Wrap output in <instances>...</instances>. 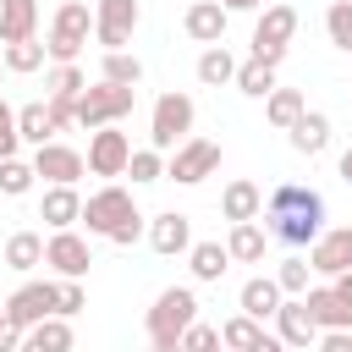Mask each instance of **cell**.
<instances>
[{
  "label": "cell",
  "mask_w": 352,
  "mask_h": 352,
  "mask_svg": "<svg viewBox=\"0 0 352 352\" xmlns=\"http://www.w3.org/2000/svg\"><path fill=\"white\" fill-rule=\"evenodd\" d=\"M324 231V198L302 182H280L264 198V236L286 242V248H314V236Z\"/></svg>",
  "instance_id": "cell-1"
},
{
  "label": "cell",
  "mask_w": 352,
  "mask_h": 352,
  "mask_svg": "<svg viewBox=\"0 0 352 352\" xmlns=\"http://www.w3.org/2000/svg\"><path fill=\"white\" fill-rule=\"evenodd\" d=\"M88 33H94V11H88L82 0H60L55 16H50V33H44V55H50L55 66H77Z\"/></svg>",
  "instance_id": "cell-2"
},
{
  "label": "cell",
  "mask_w": 352,
  "mask_h": 352,
  "mask_svg": "<svg viewBox=\"0 0 352 352\" xmlns=\"http://www.w3.org/2000/svg\"><path fill=\"white\" fill-rule=\"evenodd\" d=\"M187 324H198V292H192V286H165V292L154 297L148 319H143L148 341H154V346H176Z\"/></svg>",
  "instance_id": "cell-3"
},
{
  "label": "cell",
  "mask_w": 352,
  "mask_h": 352,
  "mask_svg": "<svg viewBox=\"0 0 352 352\" xmlns=\"http://www.w3.org/2000/svg\"><path fill=\"white\" fill-rule=\"evenodd\" d=\"M132 104H138V88L94 82V88H82V99H77V110H72V126H88V132H99V126H121V121L132 116Z\"/></svg>",
  "instance_id": "cell-4"
},
{
  "label": "cell",
  "mask_w": 352,
  "mask_h": 352,
  "mask_svg": "<svg viewBox=\"0 0 352 352\" xmlns=\"http://www.w3.org/2000/svg\"><path fill=\"white\" fill-rule=\"evenodd\" d=\"M192 121H198V104H192V94H160L154 99V116H148V148H182L187 138H192Z\"/></svg>",
  "instance_id": "cell-5"
},
{
  "label": "cell",
  "mask_w": 352,
  "mask_h": 352,
  "mask_svg": "<svg viewBox=\"0 0 352 352\" xmlns=\"http://www.w3.org/2000/svg\"><path fill=\"white\" fill-rule=\"evenodd\" d=\"M292 33H297V6H286V0L264 6V11H258V22H253V55H248V60L280 66V60H286Z\"/></svg>",
  "instance_id": "cell-6"
},
{
  "label": "cell",
  "mask_w": 352,
  "mask_h": 352,
  "mask_svg": "<svg viewBox=\"0 0 352 352\" xmlns=\"http://www.w3.org/2000/svg\"><path fill=\"white\" fill-rule=\"evenodd\" d=\"M132 214H138V204H132V192H126L121 182H104L99 192L82 198V226H88V236H104V242H110V231H116L121 220H132Z\"/></svg>",
  "instance_id": "cell-7"
},
{
  "label": "cell",
  "mask_w": 352,
  "mask_h": 352,
  "mask_svg": "<svg viewBox=\"0 0 352 352\" xmlns=\"http://www.w3.org/2000/svg\"><path fill=\"white\" fill-rule=\"evenodd\" d=\"M214 165H220V143H214V138H187L182 148H170V160H165V182H176V187H198L204 176H214Z\"/></svg>",
  "instance_id": "cell-8"
},
{
  "label": "cell",
  "mask_w": 352,
  "mask_h": 352,
  "mask_svg": "<svg viewBox=\"0 0 352 352\" xmlns=\"http://www.w3.org/2000/svg\"><path fill=\"white\" fill-rule=\"evenodd\" d=\"M0 319H6V324H16V330H33V324L55 319V280H22V286L6 297Z\"/></svg>",
  "instance_id": "cell-9"
},
{
  "label": "cell",
  "mask_w": 352,
  "mask_h": 352,
  "mask_svg": "<svg viewBox=\"0 0 352 352\" xmlns=\"http://www.w3.org/2000/svg\"><path fill=\"white\" fill-rule=\"evenodd\" d=\"M138 22H143V6L138 0H94V38L104 44V55L110 50H126V38L138 33Z\"/></svg>",
  "instance_id": "cell-10"
},
{
  "label": "cell",
  "mask_w": 352,
  "mask_h": 352,
  "mask_svg": "<svg viewBox=\"0 0 352 352\" xmlns=\"http://www.w3.org/2000/svg\"><path fill=\"white\" fill-rule=\"evenodd\" d=\"M126 160H132V138H126L121 126L88 132V154H82L88 176H126Z\"/></svg>",
  "instance_id": "cell-11"
},
{
  "label": "cell",
  "mask_w": 352,
  "mask_h": 352,
  "mask_svg": "<svg viewBox=\"0 0 352 352\" xmlns=\"http://www.w3.org/2000/svg\"><path fill=\"white\" fill-rule=\"evenodd\" d=\"M28 165H33V176H44L50 187H77V182H82V170H88V165H82V154H77L72 143H44V148H33V160H28Z\"/></svg>",
  "instance_id": "cell-12"
},
{
  "label": "cell",
  "mask_w": 352,
  "mask_h": 352,
  "mask_svg": "<svg viewBox=\"0 0 352 352\" xmlns=\"http://www.w3.org/2000/svg\"><path fill=\"white\" fill-rule=\"evenodd\" d=\"M44 264H50L60 280H82L88 264H94V248H88V236H77V231H55V236L44 242Z\"/></svg>",
  "instance_id": "cell-13"
},
{
  "label": "cell",
  "mask_w": 352,
  "mask_h": 352,
  "mask_svg": "<svg viewBox=\"0 0 352 352\" xmlns=\"http://www.w3.org/2000/svg\"><path fill=\"white\" fill-rule=\"evenodd\" d=\"M308 270L314 275H346L352 270V226H324L308 248Z\"/></svg>",
  "instance_id": "cell-14"
},
{
  "label": "cell",
  "mask_w": 352,
  "mask_h": 352,
  "mask_svg": "<svg viewBox=\"0 0 352 352\" xmlns=\"http://www.w3.org/2000/svg\"><path fill=\"white\" fill-rule=\"evenodd\" d=\"M143 236H148V248H154L160 258H176V253L192 248V220H187L182 209H165V214H154V220L143 226Z\"/></svg>",
  "instance_id": "cell-15"
},
{
  "label": "cell",
  "mask_w": 352,
  "mask_h": 352,
  "mask_svg": "<svg viewBox=\"0 0 352 352\" xmlns=\"http://www.w3.org/2000/svg\"><path fill=\"white\" fill-rule=\"evenodd\" d=\"M226 22H231V11H226L220 0H192V6L182 11V33H187L192 44H220V38H226Z\"/></svg>",
  "instance_id": "cell-16"
},
{
  "label": "cell",
  "mask_w": 352,
  "mask_h": 352,
  "mask_svg": "<svg viewBox=\"0 0 352 352\" xmlns=\"http://www.w3.org/2000/svg\"><path fill=\"white\" fill-rule=\"evenodd\" d=\"M220 214H226L231 226L258 220V214H264V187H258V182H248V176L226 182V192H220Z\"/></svg>",
  "instance_id": "cell-17"
},
{
  "label": "cell",
  "mask_w": 352,
  "mask_h": 352,
  "mask_svg": "<svg viewBox=\"0 0 352 352\" xmlns=\"http://www.w3.org/2000/svg\"><path fill=\"white\" fill-rule=\"evenodd\" d=\"M275 336H280V346H308V341H319V324L308 319L302 297H280V308H275Z\"/></svg>",
  "instance_id": "cell-18"
},
{
  "label": "cell",
  "mask_w": 352,
  "mask_h": 352,
  "mask_svg": "<svg viewBox=\"0 0 352 352\" xmlns=\"http://www.w3.org/2000/svg\"><path fill=\"white\" fill-rule=\"evenodd\" d=\"M38 220H44L50 231H72V226L82 220V198H77V187H44V198H38Z\"/></svg>",
  "instance_id": "cell-19"
},
{
  "label": "cell",
  "mask_w": 352,
  "mask_h": 352,
  "mask_svg": "<svg viewBox=\"0 0 352 352\" xmlns=\"http://www.w3.org/2000/svg\"><path fill=\"white\" fill-rule=\"evenodd\" d=\"M302 308H308V319L319 330H352V308H341V297L330 286H308L302 292Z\"/></svg>",
  "instance_id": "cell-20"
},
{
  "label": "cell",
  "mask_w": 352,
  "mask_h": 352,
  "mask_svg": "<svg viewBox=\"0 0 352 352\" xmlns=\"http://www.w3.org/2000/svg\"><path fill=\"white\" fill-rule=\"evenodd\" d=\"M38 33V0H0V44H28Z\"/></svg>",
  "instance_id": "cell-21"
},
{
  "label": "cell",
  "mask_w": 352,
  "mask_h": 352,
  "mask_svg": "<svg viewBox=\"0 0 352 352\" xmlns=\"http://www.w3.org/2000/svg\"><path fill=\"white\" fill-rule=\"evenodd\" d=\"M236 302H242V314L258 319V324L275 319V308H280V286H275V275H253V280H242Z\"/></svg>",
  "instance_id": "cell-22"
},
{
  "label": "cell",
  "mask_w": 352,
  "mask_h": 352,
  "mask_svg": "<svg viewBox=\"0 0 352 352\" xmlns=\"http://www.w3.org/2000/svg\"><path fill=\"white\" fill-rule=\"evenodd\" d=\"M77 336H72V319H44L33 330H22V346L16 352H72Z\"/></svg>",
  "instance_id": "cell-23"
},
{
  "label": "cell",
  "mask_w": 352,
  "mask_h": 352,
  "mask_svg": "<svg viewBox=\"0 0 352 352\" xmlns=\"http://www.w3.org/2000/svg\"><path fill=\"white\" fill-rule=\"evenodd\" d=\"M292 148L308 154V160L324 154V148H330V116H324V110H302L297 126H292Z\"/></svg>",
  "instance_id": "cell-24"
},
{
  "label": "cell",
  "mask_w": 352,
  "mask_h": 352,
  "mask_svg": "<svg viewBox=\"0 0 352 352\" xmlns=\"http://www.w3.org/2000/svg\"><path fill=\"white\" fill-rule=\"evenodd\" d=\"M55 132H60V126L50 121V104H44V99H33V104L16 110V138H22V143L44 148V143H55Z\"/></svg>",
  "instance_id": "cell-25"
},
{
  "label": "cell",
  "mask_w": 352,
  "mask_h": 352,
  "mask_svg": "<svg viewBox=\"0 0 352 352\" xmlns=\"http://www.w3.org/2000/svg\"><path fill=\"white\" fill-rule=\"evenodd\" d=\"M187 270H192V280H220L226 270H231V253H226V242H192L187 248Z\"/></svg>",
  "instance_id": "cell-26"
},
{
  "label": "cell",
  "mask_w": 352,
  "mask_h": 352,
  "mask_svg": "<svg viewBox=\"0 0 352 352\" xmlns=\"http://www.w3.org/2000/svg\"><path fill=\"white\" fill-rule=\"evenodd\" d=\"M264 248H270V236H264L258 220H242V226H231V236H226V253H231L236 264H258Z\"/></svg>",
  "instance_id": "cell-27"
},
{
  "label": "cell",
  "mask_w": 352,
  "mask_h": 352,
  "mask_svg": "<svg viewBox=\"0 0 352 352\" xmlns=\"http://www.w3.org/2000/svg\"><path fill=\"white\" fill-rule=\"evenodd\" d=\"M6 264H11L16 275H33V270L44 264V236H38V231H11V236H6Z\"/></svg>",
  "instance_id": "cell-28"
},
{
  "label": "cell",
  "mask_w": 352,
  "mask_h": 352,
  "mask_svg": "<svg viewBox=\"0 0 352 352\" xmlns=\"http://www.w3.org/2000/svg\"><path fill=\"white\" fill-rule=\"evenodd\" d=\"M302 110H308V94H302V88H275V94L264 99V116H270V126H280V132H292Z\"/></svg>",
  "instance_id": "cell-29"
},
{
  "label": "cell",
  "mask_w": 352,
  "mask_h": 352,
  "mask_svg": "<svg viewBox=\"0 0 352 352\" xmlns=\"http://www.w3.org/2000/svg\"><path fill=\"white\" fill-rule=\"evenodd\" d=\"M231 77H236V55H231L226 44H209V50L198 55V82H204V88H226Z\"/></svg>",
  "instance_id": "cell-30"
},
{
  "label": "cell",
  "mask_w": 352,
  "mask_h": 352,
  "mask_svg": "<svg viewBox=\"0 0 352 352\" xmlns=\"http://www.w3.org/2000/svg\"><path fill=\"white\" fill-rule=\"evenodd\" d=\"M99 82H116V88H138V82H143V60H138L132 50H110V55L99 60Z\"/></svg>",
  "instance_id": "cell-31"
},
{
  "label": "cell",
  "mask_w": 352,
  "mask_h": 352,
  "mask_svg": "<svg viewBox=\"0 0 352 352\" xmlns=\"http://www.w3.org/2000/svg\"><path fill=\"white\" fill-rule=\"evenodd\" d=\"M44 88H50L55 104H72V110H77V99H82V88H88V72H82V66H50V82H44Z\"/></svg>",
  "instance_id": "cell-32"
},
{
  "label": "cell",
  "mask_w": 352,
  "mask_h": 352,
  "mask_svg": "<svg viewBox=\"0 0 352 352\" xmlns=\"http://www.w3.org/2000/svg\"><path fill=\"white\" fill-rule=\"evenodd\" d=\"M248 99H270L280 82H275V66H264V60H236V77H231Z\"/></svg>",
  "instance_id": "cell-33"
},
{
  "label": "cell",
  "mask_w": 352,
  "mask_h": 352,
  "mask_svg": "<svg viewBox=\"0 0 352 352\" xmlns=\"http://www.w3.org/2000/svg\"><path fill=\"white\" fill-rule=\"evenodd\" d=\"M258 319H248V314H236V319H226L220 324V352H248L253 341H258Z\"/></svg>",
  "instance_id": "cell-34"
},
{
  "label": "cell",
  "mask_w": 352,
  "mask_h": 352,
  "mask_svg": "<svg viewBox=\"0 0 352 352\" xmlns=\"http://www.w3.org/2000/svg\"><path fill=\"white\" fill-rule=\"evenodd\" d=\"M126 176H132L138 187H148V182H165V154H160V148H132V160H126Z\"/></svg>",
  "instance_id": "cell-35"
},
{
  "label": "cell",
  "mask_w": 352,
  "mask_h": 352,
  "mask_svg": "<svg viewBox=\"0 0 352 352\" xmlns=\"http://www.w3.org/2000/svg\"><path fill=\"white\" fill-rule=\"evenodd\" d=\"M308 258L302 253H292V258H280V270H275V286H280V297H302L308 292Z\"/></svg>",
  "instance_id": "cell-36"
},
{
  "label": "cell",
  "mask_w": 352,
  "mask_h": 352,
  "mask_svg": "<svg viewBox=\"0 0 352 352\" xmlns=\"http://www.w3.org/2000/svg\"><path fill=\"white\" fill-rule=\"evenodd\" d=\"M324 33H330L336 50L352 55V0H330V11H324Z\"/></svg>",
  "instance_id": "cell-37"
},
{
  "label": "cell",
  "mask_w": 352,
  "mask_h": 352,
  "mask_svg": "<svg viewBox=\"0 0 352 352\" xmlns=\"http://www.w3.org/2000/svg\"><path fill=\"white\" fill-rule=\"evenodd\" d=\"M0 60H6V72H38L50 55H44V44H38V38H28V44H6V55H0Z\"/></svg>",
  "instance_id": "cell-38"
},
{
  "label": "cell",
  "mask_w": 352,
  "mask_h": 352,
  "mask_svg": "<svg viewBox=\"0 0 352 352\" xmlns=\"http://www.w3.org/2000/svg\"><path fill=\"white\" fill-rule=\"evenodd\" d=\"M33 187V165L28 160H0V198H22Z\"/></svg>",
  "instance_id": "cell-39"
},
{
  "label": "cell",
  "mask_w": 352,
  "mask_h": 352,
  "mask_svg": "<svg viewBox=\"0 0 352 352\" xmlns=\"http://www.w3.org/2000/svg\"><path fill=\"white\" fill-rule=\"evenodd\" d=\"M82 308H88L82 280H55V319H77Z\"/></svg>",
  "instance_id": "cell-40"
},
{
  "label": "cell",
  "mask_w": 352,
  "mask_h": 352,
  "mask_svg": "<svg viewBox=\"0 0 352 352\" xmlns=\"http://www.w3.org/2000/svg\"><path fill=\"white\" fill-rule=\"evenodd\" d=\"M182 352H220V330L204 324V319L187 324V330H182Z\"/></svg>",
  "instance_id": "cell-41"
},
{
  "label": "cell",
  "mask_w": 352,
  "mask_h": 352,
  "mask_svg": "<svg viewBox=\"0 0 352 352\" xmlns=\"http://www.w3.org/2000/svg\"><path fill=\"white\" fill-rule=\"evenodd\" d=\"M16 148H22V138H16V110L0 99V160H16Z\"/></svg>",
  "instance_id": "cell-42"
},
{
  "label": "cell",
  "mask_w": 352,
  "mask_h": 352,
  "mask_svg": "<svg viewBox=\"0 0 352 352\" xmlns=\"http://www.w3.org/2000/svg\"><path fill=\"white\" fill-rule=\"evenodd\" d=\"M143 226H148V220H143V214H132V220H121V226L110 231V242H116V248H132V242L143 236Z\"/></svg>",
  "instance_id": "cell-43"
},
{
  "label": "cell",
  "mask_w": 352,
  "mask_h": 352,
  "mask_svg": "<svg viewBox=\"0 0 352 352\" xmlns=\"http://www.w3.org/2000/svg\"><path fill=\"white\" fill-rule=\"evenodd\" d=\"M319 352H352V330H319Z\"/></svg>",
  "instance_id": "cell-44"
},
{
  "label": "cell",
  "mask_w": 352,
  "mask_h": 352,
  "mask_svg": "<svg viewBox=\"0 0 352 352\" xmlns=\"http://www.w3.org/2000/svg\"><path fill=\"white\" fill-rule=\"evenodd\" d=\"M330 292L341 297V308H352V270L346 275H330Z\"/></svg>",
  "instance_id": "cell-45"
},
{
  "label": "cell",
  "mask_w": 352,
  "mask_h": 352,
  "mask_svg": "<svg viewBox=\"0 0 352 352\" xmlns=\"http://www.w3.org/2000/svg\"><path fill=\"white\" fill-rule=\"evenodd\" d=\"M16 346H22V330H16V324H6V319H0V352H16Z\"/></svg>",
  "instance_id": "cell-46"
},
{
  "label": "cell",
  "mask_w": 352,
  "mask_h": 352,
  "mask_svg": "<svg viewBox=\"0 0 352 352\" xmlns=\"http://www.w3.org/2000/svg\"><path fill=\"white\" fill-rule=\"evenodd\" d=\"M248 352H286V346H280V336H270V330H258V341H253Z\"/></svg>",
  "instance_id": "cell-47"
},
{
  "label": "cell",
  "mask_w": 352,
  "mask_h": 352,
  "mask_svg": "<svg viewBox=\"0 0 352 352\" xmlns=\"http://www.w3.org/2000/svg\"><path fill=\"white\" fill-rule=\"evenodd\" d=\"M220 6H226V11H258L264 0H220Z\"/></svg>",
  "instance_id": "cell-48"
},
{
  "label": "cell",
  "mask_w": 352,
  "mask_h": 352,
  "mask_svg": "<svg viewBox=\"0 0 352 352\" xmlns=\"http://www.w3.org/2000/svg\"><path fill=\"white\" fill-rule=\"evenodd\" d=\"M341 182H352V148L341 154Z\"/></svg>",
  "instance_id": "cell-49"
},
{
  "label": "cell",
  "mask_w": 352,
  "mask_h": 352,
  "mask_svg": "<svg viewBox=\"0 0 352 352\" xmlns=\"http://www.w3.org/2000/svg\"><path fill=\"white\" fill-rule=\"evenodd\" d=\"M154 352H182V341H176V346H154Z\"/></svg>",
  "instance_id": "cell-50"
},
{
  "label": "cell",
  "mask_w": 352,
  "mask_h": 352,
  "mask_svg": "<svg viewBox=\"0 0 352 352\" xmlns=\"http://www.w3.org/2000/svg\"><path fill=\"white\" fill-rule=\"evenodd\" d=\"M0 72H6V60H0Z\"/></svg>",
  "instance_id": "cell-51"
},
{
  "label": "cell",
  "mask_w": 352,
  "mask_h": 352,
  "mask_svg": "<svg viewBox=\"0 0 352 352\" xmlns=\"http://www.w3.org/2000/svg\"><path fill=\"white\" fill-rule=\"evenodd\" d=\"M0 308H6V297H0Z\"/></svg>",
  "instance_id": "cell-52"
}]
</instances>
